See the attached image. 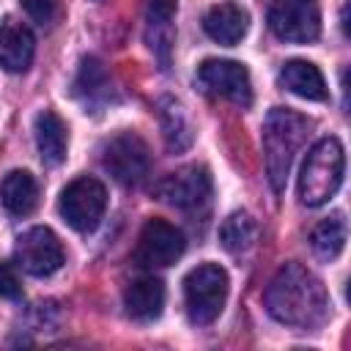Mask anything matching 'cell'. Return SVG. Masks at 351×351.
I'll return each instance as SVG.
<instances>
[{"label":"cell","instance_id":"3","mask_svg":"<svg viewBox=\"0 0 351 351\" xmlns=\"http://www.w3.org/2000/svg\"><path fill=\"white\" fill-rule=\"evenodd\" d=\"M346 151L337 137H321L304 156L299 173V197L304 206H324L343 184Z\"/></svg>","mask_w":351,"mask_h":351},{"label":"cell","instance_id":"8","mask_svg":"<svg viewBox=\"0 0 351 351\" xmlns=\"http://www.w3.org/2000/svg\"><path fill=\"white\" fill-rule=\"evenodd\" d=\"M269 27L291 44H310L321 33V11L315 0H271Z\"/></svg>","mask_w":351,"mask_h":351},{"label":"cell","instance_id":"15","mask_svg":"<svg viewBox=\"0 0 351 351\" xmlns=\"http://www.w3.org/2000/svg\"><path fill=\"white\" fill-rule=\"evenodd\" d=\"M178 0H148V14H145V38L151 52L167 66L170 60V47H173V16H176Z\"/></svg>","mask_w":351,"mask_h":351},{"label":"cell","instance_id":"22","mask_svg":"<svg viewBox=\"0 0 351 351\" xmlns=\"http://www.w3.org/2000/svg\"><path fill=\"white\" fill-rule=\"evenodd\" d=\"M255 236H258V225L247 211H233L219 225V244L233 255L247 252L255 244Z\"/></svg>","mask_w":351,"mask_h":351},{"label":"cell","instance_id":"2","mask_svg":"<svg viewBox=\"0 0 351 351\" xmlns=\"http://www.w3.org/2000/svg\"><path fill=\"white\" fill-rule=\"evenodd\" d=\"M307 129H310V121L288 107H274L263 118V129H261L263 162H266V176L274 192H282L291 165L307 137Z\"/></svg>","mask_w":351,"mask_h":351},{"label":"cell","instance_id":"20","mask_svg":"<svg viewBox=\"0 0 351 351\" xmlns=\"http://www.w3.org/2000/svg\"><path fill=\"white\" fill-rule=\"evenodd\" d=\"M346 236H348V230H346L343 214H332V217L321 219V222L313 228V233H310L313 252H315L321 261H335V258L343 252V247H346Z\"/></svg>","mask_w":351,"mask_h":351},{"label":"cell","instance_id":"10","mask_svg":"<svg viewBox=\"0 0 351 351\" xmlns=\"http://www.w3.org/2000/svg\"><path fill=\"white\" fill-rule=\"evenodd\" d=\"M14 255H16V266H22L33 277L55 274L63 266V258H66L60 239L49 228H44V225H36V228L25 230L16 239Z\"/></svg>","mask_w":351,"mask_h":351},{"label":"cell","instance_id":"7","mask_svg":"<svg viewBox=\"0 0 351 351\" xmlns=\"http://www.w3.org/2000/svg\"><path fill=\"white\" fill-rule=\"evenodd\" d=\"M101 165L104 170L123 186H134L148 176L151 154L140 134L134 132H118L110 137L101 148Z\"/></svg>","mask_w":351,"mask_h":351},{"label":"cell","instance_id":"19","mask_svg":"<svg viewBox=\"0 0 351 351\" xmlns=\"http://www.w3.org/2000/svg\"><path fill=\"white\" fill-rule=\"evenodd\" d=\"M156 110H159V123H162V134H165L167 148L173 154L186 151L192 145V140H195V132H192V121H189L184 104L170 99V96H165V99H159Z\"/></svg>","mask_w":351,"mask_h":351},{"label":"cell","instance_id":"17","mask_svg":"<svg viewBox=\"0 0 351 351\" xmlns=\"http://www.w3.org/2000/svg\"><path fill=\"white\" fill-rule=\"evenodd\" d=\"M36 145L41 154V162L55 167L66 159L69 151V129L52 110H41L36 115Z\"/></svg>","mask_w":351,"mask_h":351},{"label":"cell","instance_id":"1","mask_svg":"<svg viewBox=\"0 0 351 351\" xmlns=\"http://www.w3.org/2000/svg\"><path fill=\"white\" fill-rule=\"evenodd\" d=\"M269 315L291 329L313 332L329 318V293L324 282L302 263H285L263 293Z\"/></svg>","mask_w":351,"mask_h":351},{"label":"cell","instance_id":"5","mask_svg":"<svg viewBox=\"0 0 351 351\" xmlns=\"http://www.w3.org/2000/svg\"><path fill=\"white\" fill-rule=\"evenodd\" d=\"M58 208L69 228H74L77 233H90V230H96V225L104 217L107 189L99 178L80 176L60 192Z\"/></svg>","mask_w":351,"mask_h":351},{"label":"cell","instance_id":"25","mask_svg":"<svg viewBox=\"0 0 351 351\" xmlns=\"http://www.w3.org/2000/svg\"><path fill=\"white\" fill-rule=\"evenodd\" d=\"M93 3H101V0H93Z\"/></svg>","mask_w":351,"mask_h":351},{"label":"cell","instance_id":"12","mask_svg":"<svg viewBox=\"0 0 351 351\" xmlns=\"http://www.w3.org/2000/svg\"><path fill=\"white\" fill-rule=\"evenodd\" d=\"M33 52H36L33 30L14 16H5L0 22V66L11 74H19L30 66Z\"/></svg>","mask_w":351,"mask_h":351},{"label":"cell","instance_id":"24","mask_svg":"<svg viewBox=\"0 0 351 351\" xmlns=\"http://www.w3.org/2000/svg\"><path fill=\"white\" fill-rule=\"evenodd\" d=\"M22 282L11 263H0V299H19Z\"/></svg>","mask_w":351,"mask_h":351},{"label":"cell","instance_id":"13","mask_svg":"<svg viewBox=\"0 0 351 351\" xmlns=\"http://www.w3.org/2000/svg\"><path fill=\"white\" fill-rule=\"evenodd\" d=\"M203 30L217 44L233 47V44H239L247 36V30H250V14L239 3H217V5H211L206 11Z\"/></svg>","mask_w":351,"mask_h":351},{"label":"cell","instance_id":"18","mask_svg":"<svg viewBox=\"0 0 351 351\" xmlns=\"http://www.w3.org/2000/svg\"><path fill=\"white\" fill-rule=\"evenodd\" d=\"M0 203L14 217H27L38 206V184L27 170H11L0 181Z\"/></svg>","mask_w":351,"mask_h":351},{"label":"cell","instance_id":"6","mask_svg":"<svg viewBox=\"0 0 351 351\" xmlns=\"http://www.w3.org/2000/svg\"><path fill=\"white\" fill-rule=\"evenodd\" d=\"M195 82L206 96H219V99H228L239 107L252 104V80H250L247 66L239 60L208 58L197 66Z\"/></svg>","mask_w":351,"mask_h":351},{"label":"cell","instance_id":"21","mask_svg":"<svg viewBox=\"0 0 351 351\" xmlns=\"http://www.w3.org/2000/svg\"><path fill=\"white\" fill-rule=\"evenodd\" d=\"M110 93V77L99 58H85L80 63V71L74 77V96L88 101H101Z\"/></svg>","mask_w":351,"mask_h":351},{"label":"cell","instance_id":"16","mask_svg":"<svg viewBox=\"0 0 351 351\" xmlns=\"http://www.w3.org/2000/svg\"><path fill=\"white\" fill-rule=\"evenodd\" d=\"M280 82H282L285 90H291V93H296L307 101H326V96H329L324 74L310 60H299V58L288 60L280 71Z\"/></svg>","mask_w":351,"mask_h":351},{"label":"cell","instance_id":"9","mask_svg":"<svg viewBox=\"0 0 351 351\" xmlns=\"http://www.w3.org/2000/svg\"><path fill=\"white\" fill-rule=\"evenodd\" d=\"M184 233L170 225L167 219H148L137 236V247H134V263L143 269H165L170 263H176L184 255Z\"/></svg>","mask_w":351,"mask_h":351},{"label":"cell","instance_id":"23","mask_svg":"<svg viewBox=\"0 0 351 351\" xmlns=\"http://www.w3.org/2000/svg\"><path fill=\"white\" fill-rule=\"evenodd\" d=\"M19 3L25 8V14L41 27H49L58 16V0H19Z\"/></svg>","mask_w":351,"mask_h":351},{"label":"cell","instance_id":"4","mask_svg":"<svg viewBox=\"0 0 351 351\" xmlns=\"http://www.w3.org/2000/svg\"><path fill=\"white\" fill-rule=\"evenodd\" d=\"M228 271L219 263H200L184 277V304L186 315L197 326H208L219 318L228 302Z\"/></svg>","mask_w":351,"mask_h":351},{"label":"cell","instance_id":"11","mask_svg":"<svg viewBox=\"0 0 351 351\" xmlns=\"http://www.w3.org/2000/svg\"><path fill=\"white\" fill-rule=\"evenodd\" d=\"M156 195L181 211H197L211 200V173L203 165H186L165 176L156 186Z\"/></svg>","mask_w":351,"mask_h":351},{"label":"cell","instance_id":"14","mask_svg":"<svg viewBox=\"0 0 351 351\" xmlns=\"http://www.w3.org/2000/svg\"><path fill=\"white\" fill-rule=\"evenodd\" d=\"M123 307H126V315L140 324L156 321L165 307L162 280L159 277H137L134 282H129V288L123 293Z\"/></svg>","mask_w":351,"mask_h":351}]
</instances>
